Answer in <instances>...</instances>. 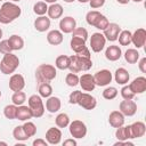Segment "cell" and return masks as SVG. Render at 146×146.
Here are the masks:
<instances>
[{
  "mask_svg": "<svg viewBox=\"0 0 146 146\" xmlns=\"http://www.w3.org/2000/svg\"><path fill=\"white\" fill-rule=\"evenodd\" d=\"M22 14V9L15 2H3L0 7V23L9 24L17 19Z\"/></svg>",
  "mask_w": 146,
  "mask_h": 146,
  "instance_id": "obj_1",
  "label": "cell"
},
{
  "mask_svg": "<svg viewBox=\"0 0 146 146\" xmlns=\"http://www.w3.org/2000/svg\"><path fill=\"white\" fill-rule=\"evenodd\" d=\"M92 67L91 57H84L80 55L70 56V66L68 70L72 73H79L81 71H89Z\"/></svg>",
  "mask_w": 146,
  "mask_h": 146,
  "instance_id": "obj_2",
  "label": "cell"
},
{
  "mask_svg": "<svg viewBox=\"0 0 146 146\" xmlns=\"http://www.w3.org/2000/svg\"><path fill=\"white\" fill-rule=\"evenodd\" d=\"M57 75L56 67L50 64H40L35 70V79L38 83L50 82Z\"/></svg>",
  "mask_w": 146,
  "mask_h": 146,
  "instance_id": "obj_3",
  "label": "cell"
},
{
  "mask_svg": "<svg viewBox=\"0 0 146 146\" xmlns=\"http://www.w3.org/2000/svg\"><path fill=\"white\" fill-rule=\"evenodd\" d=\"M19 66V58L13 52L5 54L0 60V71L2 74H11Z\"/></svg>",
  "mask_w": 146,
  "mask_h": 146,
  "instance_id": "obj_4",
  "label": "cell"
},
{
  "mask_svg": "<svg viewBox=\"0 0 146 146\" xmlns=\"http://www.w3.org/2000/svg\"><path fill=\"white\" fill-rule=\"evenodd\" d=\"M27 106L31 108L33 117H41L44 114V105L40 95H32L27 99Z\"/></svg>",
  "mask_w": 146,
  "mask_h": 146,
  "instance_id": "obj_5",
  "label": "cell"
},
{
  "mask_svg": "<svg viewBox=\"0 0 146 146\" xmlns=\"http://www.w3.org/2000/svg\"><path fill=\"white\" fill-rule=\"evenodd\" d=\"M68 130H70L71 136L74 139H82L87 135V125L84 122H82L80 120H74V121L70 122Z\"/></svg>",
  "mask_w": 146,
  "mask_h": 146,
  "instance_id": "obj_6",
  "label": "cell"
},
{
  "mask_svg": "<svg viewBox=\"0 0 146 146\" xmlns=\"http://www.w3.org/2000/svg\"><path fill=\"white\" fill-rule=\"evenodd\" d=\"M112 79H113V75H112L111 71L106 70V68L96 72L95 75H94L95 83L98 87H106V86H108L112 82Z\"/></svg>",
  "mask_w": 146,
  "mask_h": 146,
  "instance_id": "obj_7",
  "label": "cell"
},
{
  "mask_svg": "<svg viewBox=\"0 0 146 146\" xmlns=\"http://www.w3.org/2000/svg\"><path fill=\"white\" fill-rule=\"evenodd\" d=\"M106 44V39L103 33L96 32L91 34L90 38V48L94 52H100Z\"/></svg>",
  "mask_w": 146,
  "mask_h": 146,
  "instance_id": "obj_8",
  "label": "cell"
},
{
  "mask_svg": "<svg viewBox=\"0 0 146 146\" xmlns=\"http://www.w3.org/2000/svg\"><path fill=\"white\" fill-rule=\"evenodd\" d=\"M78 105H80L82 108L87 111H91L97 106V100L94 96H91L88 92H81L79 99H78Z\"/></svg>",
  "mask_w": 146,
  "mask_h": 146,
  "instance_id": "obj_9",
  "label": "cell"
},
{
  "mask_svg": "<svg viewBox=\"0 0 146 146\" xmlns=\"http://www.w3.org/2000/svg\"><path fill=\"white\" fill-rule=\"evenodd\" d=\"M119 111L124 116H133L137 112V104L132 99H123L119 104Z\"/></svg>",
  "mask_w": 146,
  "mask_h": 146,
  "instance_id": "obj_10",
  "label": "cell"
},
{
  "mask_svg": "<svg viewBox=\"0 0 146 146\" xmlns=\"http://www.w3.org/2000/svg\"><path fill=\"white\" fill-rule=\"evenodd\" d=\"M121 32V27L119 24L116 23H110L107 25V27L104 30V36L106 40L111 41V42H114L117 40V36H119V33Z\"/></svg>",
  "mask_w": 146,
  "mask_h": 146,
  "instance_id": "obj_11",
  "label": "cell"
},
{
  "mask_svg": "<svg viewBox=\"0 0 146 146\" xmlns=\"http://www.w3.org/2000/svg\"><path fill=\"white\" fill-rule=\"evenodd\" d=\"M25 87V79L22 74H13L9 79V89L11 91H21Z\"/></svg>",
  "mask_w": 146,
  "mask_h": 146,
  "instance_id": "obj_12",
  "label": "cell"
},
{
  "mask_svg": "<svg viewBox=\"0 0 146 146\" xmlns=\"http://www.w3.org/2000/svg\"><path fill=\"white\" fill-rule=\"evenodd\" d=\"M76 27V21L72 16H65L59 22V31L62 33H72Z\"/></svg>",
  "mask_w": 146,
  "mask_h": 146,
  "instance_id": "obj_13",
  "label": "cell"
},
{
  "mask_svg": "<svg viewBox=\"0 0 146 146\" xmlns=\"http://www.w3.org/2000/svg\"><path fill=\"white\" fill-rule=\"evenodd\" d=\"M131 42L133 43V46L137 49L144 47L145 42H146V31H145V29H143V27L137 29L131 35Z\"/></svg>",
  "mask_w": 146,
  "mask_h": 146,
  "instance_id": "obj_14",
  "label": "cell"
},
{
  "mask_svg": "<svg viewBox=\"0 0 146 146\" xmlns=\"http://www.w3.org/2000/svg\"><path fill=\"white\" fill-rule=\"evenodd\" d=\"M46 140L50 145H58L62 140V131L58 128L51 127L46 132Z\"/></svg>",
  "mask_w": 146,
  "mask_h": 146,
  "instance_id": "obj_15",
  "label": "cell"
},
{
  "mask_svg": "<svg viewBox=\"0 0 146 146\" xmlns=\"http://www.w3.org/2000/svg\"><path fill=\"white\" fill-rule=\"evenodd\" d=\"M79 84L81 86L82 90L84 91H92L96 87L95 80H94V75L89 74V73H84L79 78Z\"/></svg>",
  "mask_w": 146,
  "mask_h": 146,
  "instance_id": "obj_16",
  "label": "cell"
},
{
  "mask_svg": "<svg viewBox=\"0 0 146 146\" xmlns=\"http://www.w3.org/2000/svg\"><path fill=\"white\" fill-rule=\"evenodd\" d=\"M128 86L130 87V89L132 90V92L135 95L143 94V92L146 91V78L145 76H137Z\"/></svg>",
  "mask_w": 146,
  "mask_h": 146,
  "instance_id": "obj_17",
  "label": "cell"
},
{
  "mask_svg": "<svg viewBox=\"0 0 146 146\" xmlns=\"http://www.w3.org/2000/svg\"><path fill=\"white\" fill-rule=\"evenodd\" d=\"M121 56H122V51H121V48L119 46L112 44V46H108L105 50V57L110 62L119 60L121 58Z\"/></svg>",
  "mask_w": 146,
  "mask_h": 146,
  "instance_id": "obj_18",
  "label": "cell"
},
{
  "mask_svg": "<svg viewBox=\"0 0 146 146\" xmlns=\"http://www.w3.org/2000/svg\"><path fill=\"white\" fill-rule=\"evenodd\" d=\"M146 132V125L141 121H137L132 124H130V133H131V139L133 138H140L145 135Z\"/></svg>",
  "mask_w": 146,
  "mask_h": 146,
  "instance_id": "obj_19",
  "label": "cell"
},
{
  "mask_svg": "<svg viewBox=\"0 0 146 146\" xmlns=\"http://www.w3.org/2000/svg\"><path fill=\"white\" fill-rule=\"evenodd\" d=\"M108 123L113 128H119L124 124V115L120 111H113L108 115Z\"/></svg>",
  "mask_w": 146,
  "mask_h": 146,
  "instance_id": "obj_20",
  "label": "cell"
},
{
  "mask_svg": "<svg viewBox=\"0 0 146 146\" xmlns=\"http://www.w3.org/2000/svg\"><path fill=\"white\" fill-rule=\"evenodd\" d=\"M62 107V102L58 97L56 96H50L46 100V110L49 113H56L60 110Z\"/></svg>",
  "mask_w": 146,
  "mask_h": 146,
  "instance_id": "obj_21",
  "label": "cell"
},
{
  "mask_svg": "<svg viewBox=\"0 0 146 146\" xmlns=\"http://www.w3.org/2000/svg\"><path fill=\"white\" fill-rule=\"evenodd\" d=\"M63 40H64V36L59 30H51L47 34V41L51 46H58L63 42Z\"/></svg>",
  "mask_w": 146,
  "mask_h": 146,
  "instance_id": "obj_22",
  "label": "cell"
},
{
  "mask_svg": "<svg viewBox=\"0 0 146 146\" xmlns=\"http://www.w3.org/2000/svg\"><path fill=\"white\" fill-rule=\"evenodd\" d=\"M129 79H130V74L124 67H119L114 73V80L117 84L124 86L129 82Z\"/></svg>",
  "mask_w": 146,
  "mask_h": 146,
  "instance_id": "obj_23",
  "label": "cell"
},
{
  "mask_svg": "<svg viewBox=\"0 0 146 146\" xmlns=\"http://www.w3.org/2000/svg\"><path fill=\"white\" fill-rule=\"evenodd\" d=\"M50 27V18L47 16H39L34 21V29L39 32H46Z\"/></svg>",
  "mask_w": 146,
  "mask_h": 146,
  "instance_id": "obj_24",
  "label": "cell"
},
{
  "mask_svg": "<svg viewBox=\"0 0 146 146\" xmlns=\"http://www.w3.org/2000/svg\"><path fill=\"white\" fill-rule=\"evenodd\" d=\"M32 117H33V115H32L31 108L29 106H25V105L17 106V112H16V119L17 120L25 122V121H29Z\"/></svg>",
  "mask_w": 146,
  "mask_h": 146,
  "instance_id": "obj_25",
  "label": "cell"
},
{
  "mask_svg": "<svg viewBox=\"0 0 146 146\" xmlns=\"http://www.w3.org/2000/svg\"><path fill=\"white\" fill-rule=\"evenodd\" d=\"M63 11H64V9H63L62 5L55 2V3H51V5L48 7L47 14H48V17H49L50 19H58V18L62 17Z\"/></svg>",
  "mask_w": 146,
  "mask_h": 146,
  "instance_id": "obj_26",
  "label": "cell"
},
{
  "mask_svg": "<svg viewBox=\"0 0 146 146\" xmlns=\"http://www.w3.org/2000/svg\"><path fill=\"white\" fill-rule=\"evenodd\" d=\"M115 137L120 141H125L131 139V133H130V125H121L116 128L115 131Z\"/></svg>",
  "mask_w": 146,
  "mask_h": 146,
  "instance_id": "obj_27",
  "label": "cell"
},
{
  "mask_svg": "<svg viewBox=\"0 0 146 146\" xmlns=\"http://www.w3.org/2000/svg\"><path fill=\"white\" fill-rule=\"evenodd\" d=\"M8 42H9V46H10V48H11L13 51H14V50H21V49H23V47H24V40H23V38H22L21 35H18V34H13V35H10L9 39H8Z\"/></svg>",
  "mask_w": 146,
  "mask_h": 146,
  "instance_id": "obj_28",
  "label": "cell"
},
{
  "mask_svg": "<svg viewBox=\"0 0 146 146\" xmlns=\"http://www.w3.org/2000/svg\"><path fill=\"white\" fill-rule=\"evenodd\" d=\"M70 46H71V49H72L75 54H79V52H81L84 48H87L86 41H84L83 39H81V38H78V36H72Z\"/></svg>",
  "mask_w": 146,
  "mask_h": 146,
  "instance_id": "obj_29",
  "label": "cell"
},
{
  "mask_svg": "<svg viewBox=\"0 0 146 146\" xmlns=\"http://www.w3.org/2000/svg\"><path fill=\"white\" fill-rule=\"evenodd\" d=\"M124 59L129 64H136L139 60V52H138V50L135 49V48H129L124 52Z\"/></svg>",
  "mask_w": 146,
  "mask_h": 146,
  "instance_id": "obj_30",
  "label": "cell"
},
{
  "mask_svg": "<svg viewBox=\"0 0 146 146\" xmlns=\"http://www.w3.org/2000/svg\"><path fill=\"white\" fill-rule=\"evenodd\" d=\"M55 66L58 68V70H68V66H70V56H66V55H60L56 58L55 60Z\"/></svg>",
  "mask_w": 146,
  "mask_h": 146,
  "instance_id": "obj_31",
  "label": "cell"
},
{
  "mask_svg": "<svg viewBox=\"0 0 146 146\" xmlns=\"http://www.w3.org/2000/svg\"><path fill=\"white\" fill-rule=\"evenodd\" d=\"M38 91L42 98H48L52 94V87L50 86L49 82H42V83H39Z\"/></svg>",
  "mask_w": 146,
  "mask_h": 146,
  "instance_id": "obj_32",
  "label": "cell"
},
{
  "mask_svg": "<svg viewBox=\"0 0 146 146\" xmlns=\"http://www.w3.org/2000/svg\"><path fill=\"white\" fill-rule=\"evenodd\" d=\"M131 35L132 33L129 31V30H123L119 33V36H117V40H119V43L121 46H129L131 43Z\"/></svg>",
  "mask_w": 146,
  "mask_h": 146,
  "instance_id": "obj_33",
  "label": "cell"
},
{
  "mask_svg": "<svg viewBox=\"0 0 146 146\" xmlns=\"http://www.w3.org/2000/svg\"><path fill=\"white\" fill-rule=\"evenodd\" d=\"M55 123L58 128H66L70 124V117L66 113H59L55 119Z\"/></svg>",
  "mask_w": 146,
  "mask_h": 146,
  "instance_id": "obj_34",
  "label": "cell"
},
{
  "mask_svg": "<svg viewBox=\"0 0 146 146\" xmlns=\"http://www.w3.org/2000/svg\"><path fill=\"white\" fill-rule=\"evenodd\" d=\"M13 137H14L17 141H25V140L29 139V137H27V135L24 132L22 125H17V127L14 128V130H13Z\"/></svg>",
  "mask_w": 146,
  "mask_h": 146,
  "instance_id": "obj_35",
  "label": "cell"
},
{
  "mask_svg": "<svg viewBox=\"0 0 146 146\" xmlns=\"http://www.w3.org/2000/svg\"><path fill=\"white\" fill-rule=\"evenodd\" d=\"M22 127H23V130H24V132L27 135L29 138H31V137H33V136L36 135V125H35L33 122H31V121H25Z\"/></svg>",
  "mask_w": 146,
  "mask_h": 146,
  "instance_id": "obj_36",
  "label": "cell"
},
{
  "mask_svg": "<svg viewBox=\"0 0 146 146\" xmlns=\"http://www.w3.org/2000/svg\"><path fill=\"white\" fill-rule=\"evenodd\" d=\"M47 10H48V6L44 1H38L34 3L33 6V11L34 14H36L38 16H43L47 14Z\"/></svg>",
  "mask_w": 146,
  "mask_h": 146,
  "instance_id": "obj_37",
  "label": "cell"
},
{
  "mask_svg": "<svg viewBox=\"0 0 146 146\" xmlns=\"http://www.w3.org/2000/svg\"><path fill=\"white\" fill-rule=\"evenodd\" d=\"M102 15H103V14H100L98 10H90V11H88L87 15H86V21H87V23H88L89 25L95 26L96 22L98 21V18H99Z\"/></svg>",
  "mask_w": 146,
  "mask_h": 146,
  "instance_id": "obj_38",
  "label": "cell"
},
{
  "mask_svg": "<svg viewBox=\"0 0 146 146\" xmlns=\"http://www.w3.org/2000/svg\"><path fill=\"white\" fill-rule=\"evenodd\" d=\"M26 100V95L24 91H15L11 96V102L13 104H15L16 106H19V105H23L24 102Z\"/></svg>",
  "mask_w": 146,
  "mask_h": 146,
  "instance_id": "obj_39",
  "label": "cell"
},
{
  "mask_svg": "<svg viewBox=\"0 0 146 146\" xmlns=\"http://www.w3.org/2000/svg\"><path fill=\"white\" fill-rule=\"evenodd\" d=\"M16 112H17V106L15 104L7 105L3 108V115L6 119H9V120L16 119Z\"/></svg>",
  "mask_w": 146,
  "mask_h": 146,
  "instance_id": "obj_40",
  "label": "cell"
},
{
  "mask_svg": "<svg viewBox=\"0 0 146 146\" xmlns=\"http://www.w3.org/2000/svg\"><path fill=\"white\" fill-rule=\"evenodd\" d=\"M117 96V89L115 87H107L103 90V97L107 100H112Z\"/></svg>",
  "mask_w": 146,
  "mask_h": 146,
  "instance_id": "obj_41",
  "label": "cell"
},
{
  "mask_svg": "<svg viewBox=\"0 0 146 146\" xmlns=\"http://www.w3.org/2000/svg\"><path fill=\"white\" fill-rule=\"evenodd\" d=\"M65 82L68 87H75L79 84V76L76 73H68L65 78Z\"/></svg>",
  "mask_w": 146,
  "mask_h": 146,
  "instance_id": "obj_42",
  "label": "cell"
},
{
  "mask_svg": "<svg viewBox=\"0 0 146 146\" xmlns=\"http://www.w3.org/2000/svg\"><path fill=\"white\" fill-rule=\"evenodd\" d=\"M72 36H78V38H81L84 41H87V39H88V31L84 27H75L73 30V32H72Z\"/></svg>",
  "mask_w": 146,
  "mask_h": 146,
  "instance_id": "obj_43",
  "label": "cell"
},
{
  "mask_svg": "<svg viewBox=\"0 0 146 146\" xmlns=\"http://www.w3.org/2000/svg\"><path fill=\"white\" fill-rule=\"evenodd\" d=\"M110 24V21L107 19V17L106 16H104V15H102L99 18H98V21L96 22V24H95V27L96 29H98V30H100V31H104L106 27H107V25Z\"/></svg>",
  "mask_w": 146,
  "mask_h": 146,
  "instance_id": "obj_44",
  "label": "cell"
},
{
  "mask_svg": "<svg viewBox=\"0 0 146 146\" xmlns=\"http://www.w3.org/2000/svg\"><path fill=\"white\" fill-rule=\"evenodd\" d=\"M121 96L123 99H133L135 94L132 92V90L130 89L129 86H123L121 89Z\"/></svg>",
  "mask_w": 146,
  "mask_h": 146,
  "instance_id": "obj_45",
  "label": "cell"
},
{
  "mask_svg": "<svg viewBox=\"0 0 146 146\" xmlns=\"http://www.w3.org/2000/svg\"><path fill=\"white\" fill-rule=\"evenodd\" d=\"M11 48L9 46V42H8V39L7 40H1L0 41V52L2 55L5 54H8V52H11Z\"/></svg>",
  "mask_w": 146,
  "mask_h": 146,
  "instance_id": "obj_46",
  "label": "cell"
},
{
  "mask_svg": "<svg viewBox=\"0 0 146 146\" xmlns=\"http://www.w3.org/2000/svg\"><path fill=\"white\" fill-rule=\"evenodd\" d=\"M81 92H82V91H80V90L72 91V92L70 94V97H68V102H70V104H73V105H74V104H78V99H79Z\"/></svg>",
  "mask_w": 146,
  "mask_h": 146,
  "instance_id": "obj_47",
  "label": "cell"
},
{
  "mask_svg": "<svg viewBox=\"0 0 146 146\" xmlns=\"http://www.w3.org/2000/svg\"><path fill=\"white\" fill-rule=\"evenodd\" d=\"M105 1L106 0H90L89 5L92 9H98V8H102L105 5Z\"/></svg>",
  "mask_w": 146,
  "mask_h": 146,
  "instance_id": "obj_48",
  "label": "cell"
},
{
  "mask_svg": "<svg viewBox=\"0 0 146 146\" xmlns=\"http://www.w3.org/2000/svg\"><path fill=\"white\" fill-rule=\"evenodd\" d=\"M138 67L140 70L141 73H146V57H143L139 63H138Z\"/></svg>",
  "mask_w": 146,
  "mask_h": 146,
  "instance_id": "obj_49",
  "label": "cell"
},
{
  "mask_svg": "<svg viewBox=\"0 0 146 146\" xmlns=\"http://www.w3.org/2000/svg\"><path fill=\"white\" fill-rule=\"evenodd\" d=\"M32 145H33V146H47V145H48V143H47V140H44V139L38 138V139L33 140Z\"/></svg>",
  "mask_w": 146,
  "mask_h": 146,
  "instance_id": "obj_50",
  "label": "cell"
},
{
  "mask_svg": "<svg viewBox=\"0 0 146 146\" xmlns=\"http://www.w3.org/2000/svg\"><path fill=\"white\" fill-rule=\"evenodd\" d=\"M76 140L74 139V138H72V139H65L64 141H63V145L64 146H76Z\"/></svg>",
  "mask_w": 146,
  "mask_h": 146,
  "instance_id": "obj_51",
  "label": "cell"
},
{
  "mask_svg": "<svg viewBox=\"0 0 146 146\" xmlns=\"http://www.w3.org/2000/svg\"><path fill=\"white\" fill-rule=\"evenodd\" d=\"M120 5H127V3H129L130 2V0H116Z\"/></svg>",
  "mask_w": 146,
  "mask_h": 146,
  "instance_id": "obj_52",
  "label": "cell"
},
{
  "mask_svg": "<svg viewBox=\"0 0 146 146\" xmlns=\"http://www.w3.org/2000/svg\"><path fill=\"white\" fill-rule=\"evenodd\" d=\"M46 3H55V2H57V0H43Z\"/></svg>",
  "mask_w": 146,
  "mask_h": 146,
  "instance_id": "obj_53",
  "label": "cell"
},
{
  "mask_svg": "<svg viewBox=\"0 0 146 146\" xmlns=\"http://www.w3.org/2000/svg\"><path fill=\"white\" fill-rule=\"evenodd\" d=\"M79 2H81V3H87V2H89L90 0H78Z\"/></svg>",
  "mask_w": 146,
  "mask_h": 146,
  "instance_id": "obj_54",
  "label": "cell"
},
{
  "mask_svg": "<svg viewBox=\"0 0 146 146\" xmlns=\"http://www.w3.org/2000/svg\"><path fill=\"white\" fill-rule=\"evenodd\" d=\"M64 2H66V3H71V2H73V1H75V0H63Z\"/></svg>",
  "mask_w": 146,
  "mask_h": 146,
  "instance_id": "obj_55",
  "label": "cell"
},
{
  "mask_svg": "<svg viewBox=\"0 0 146 146\" xmlns=\"http://www.w3.org/2000/svg\"><path fill=\"white\" fill-rule=\"evenodd\" d=\"M0 145H3V146H7V143H5V141H0Z\"/></svg>",
  "mask_w": 146,
  "mask_h": 146,
  "instance_id": "obj_56",
  "label": "cell"
},
{
  "mask_svg": "<svg viewBox=\"0 0 146 146\" xmlns=\"http://www.w3.org/2000/svg\"><path fill=\"white\" fill-rule=\"evenodd\" d=\"M130 1H133V2H141L143 0H130Z\"/></svg>",
  "mask_w": 146,
  "mask_h": 146,
  "instance_id": "obj_57",
  "label": "cell"
},
{
  "mask_svg": "<svg viewBox=\"0 0 146 146\" xmlns=\"http://www.w3.org/2000/svg\"><path fill=\"white\" fill-rule=\"evenodd\" d=\"M2 38V30H1V27H0V39Z\"/></svg>",
  "mask_w": 146,
  "mask_h": 146,
  "instance_id": "obj_58",
  "label": "cell"
},
{
  "mask_svg": "<svg viewBox=\"0 0 146 146\" xmlns=\"http://www.w3.org/2000/svg\"><path fill=\"white\" fill-rule=\"evenodd\" d=\"M21 0H11V2H19Z\"/></svg>",
  "mask_w": 146,
  "mask_h": 146,
  "instance_id": "obj_59",
  "label": "cell"
},
{
  "mask_svg": "<svg viewBox=\"0 0 146 146\" xmlns=\"http://www.w3.org/2000/svg\"><path fill=\"white\" fill-rule=\"evenodd\" d=\"M0 97H1V90H0Z\"/></svg>",
  "mask_w": 146,
  "mask_h": 146,
  "instance_id": "obj_60",
  "label": "cell"
},
{
  "mask_svg": "<svg viewBox=\"0 0 146 146\" xmlns=\"http://www.w3.org/2000/svg\"><path fill=\"white\" fill-rule=\"evenodd\" d=\"M0 1H2V0H0Z\"/></svg>",
  "mask_w": 146,
  "mask_h": 146,
  "instance_id": "obj_61",
  "label": "cell"
}]
</instances>
